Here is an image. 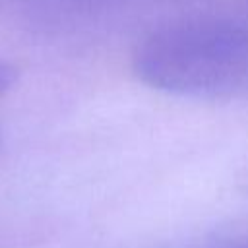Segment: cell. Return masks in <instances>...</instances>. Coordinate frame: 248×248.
I'll list each match as a JSON object with an SVG mask.
<instances>
[{
    "label": "cell",
    "instance_id": "3957f363",
    "mask_svg": "<svg viewBox=\"0 0 248 248\" xmlns=\"http://www.w3.org/2000/svg\"><path fill=\"white\" fill-rule=\"evenodd\" d=\"M221 248H248V240H240V242H232V244H227V246H221Z\"/></svg>",
    "mask_w": 248,
    "mask_h": 248
},
{
    "label": "cell",
    "instance_id": "6da1fadb",
    "mask_svg": "<svg viewBox=\"0 0 248 248\" xmlns=\"http://www.w3.org/2000/svg\"><path fill=\"white\" fill-rule=\"evenodd\" d=\"M147 85L180 95H231L248 89V27L219 17L169 23L136 50Z\"/></svg>",
    "mask_w": 248,
    "mask_h": 248
},
{
    "label": "cell",
    "instance_id": "7a4b0ae2",
    "mask_svg": "<svg viewBox=\"0 0 248 248\" xmlns=\"http://www.w3.org/2000/svg\"><path fill=\"white\" fill-rule=\"evenodd\" d=\"M16 79H17L16 68H14L12 64L4 62V60H0V95H4V93L14 85Z\"/></svg>",
    "mask_w": 248,
    "mask_h": 248
}]
</instances>
